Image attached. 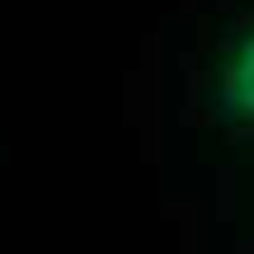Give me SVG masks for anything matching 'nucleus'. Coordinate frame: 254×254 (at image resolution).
Returning <instances> with one entry per match:
<instances>
[{
	"mask_svg": "<svg viewBox=\"0 0 254 254\" xmlns=\"http://www.w3.org/2000/svg\"><path fill=\"white\" fill-rule=\"evenodd\" d=\"M202 104L212 123L231 132H254V9L217 38L202 80Z\"/></svg>",
	"mask_w": 254,
	"mask_h": 254,
	"instance_id": "nucleus-1",
	"label": "nucleus"
}]
</instances>
